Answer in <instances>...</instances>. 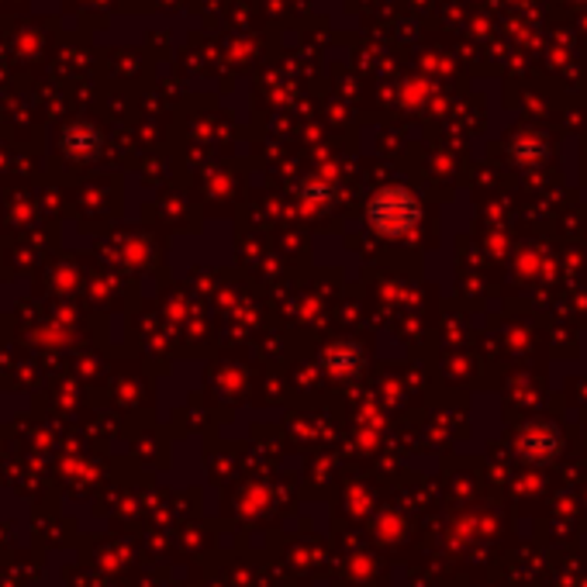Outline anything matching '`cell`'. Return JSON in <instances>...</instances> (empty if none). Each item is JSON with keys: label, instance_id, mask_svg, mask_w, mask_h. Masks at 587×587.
Segmentation results:
<instances>
[{"label": "cell", "instance_id": "obj_1", "mask_svg": "<svg viewBox=\"0 0 587 587\" xmlns=\"http://www.w3.org/2000/svg\"><path fill=\"white\" fill-rule=\"evenodd\" d=\"M366 222L384 239H401L422 222V204L408 187H384L366 204Z\"/></svg>", "mask_w": 587, "mask_h": 587}, {"label": "cell", "instance_id": "obj_2", "mask_svg": "<svg viewBox=\"0 0 587 587\" xmlns=\"http://www.w3.org/2000/svg\"><path fill=\"white\" fill-rule=\"evenodd\" d=\"M63 153H66V159H73V163H93L97 156H101V149H104V139H101V132H97L93 125H69L66 132H63Z\"/></svg>", "mask_w": 587, "mask_h": 587}, {"label": "cell", "instance_id": "obj_3", "mask_svg": "<svg viewBox=\"0 0 587 587\" xmlns=\"http://www.w3.org/2000/svg\"><path fill=\"white\" fill-rule=\"evenodd\" d=\"M556 450H560V435H556L553 425L529 429V435H525V456L532 463H550L556 456Z\"/></svg>", "mask_w": 587, "mask_h": 587}, {"label": "cell", "instance_id": "obj_4", "mask_svg": "<svg viewBox=\"0 0 587 587\" xmlns=\"http://www.w3.org/2000/svg\"><path fill=\"white\" fill-rule=\"evenodd\" d=\"M359 363H363V356H359V350L353 346V342H339V346H332V350L325 353V366H329L335 377L356 374Z\"/></svg>", "mask_w": 587, "mask_h": 587}]
</instances>
